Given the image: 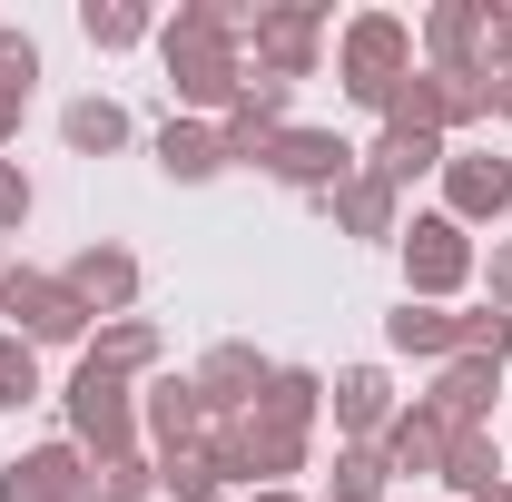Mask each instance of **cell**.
Listing matches in <instances>:
<instances>
[{"mask_svg":"<svg viewBox=\"0 0 512 502\" xmlns=\"http://www.w3.org/2000/svg\"><path fill=\"white\" fill-rule=\"evenodd\" d=\"M247 20L256 0H178L158 20V60L178 89V119H227L247 89Z\"/></svg>","mask_w":512,"mask_h":502,"instance_id":"cell-1","label":"cell"},{"mask_svg":"<svg viewBox=\"0 0 512 502\" xmlns=\"http://www.w3.org/2000/svg\"><path fill=\"white\" fill-rule=\"evenodd\" d=\"M414 20H394V10H355L345 30H335V79H345V99L355 109H375L394 119V99H404V79H414Z\"/></svg>","mask_w":512,"mask_h":502,"instance_id":"cell-2","label":"cell"},{"mask_svg":"<svg viewBox=\"0 0 512 502\" xmlns=\"http://www.w3.org/2000/svg\"><path fill=\"white\" fill-rule=\"evenodd\" d=\"M207 453H217V483L247 502V493H266V483H296L306 453H316V434H306V424H276V414H227V424L207 434Z\"/></svg>","mask_w":512,"mask_h":502,"instance_id":"cell-3","label":"cell"},{"mask_svg":"<svg viewBox=\"0 0 512 502\" xmlns=\"http://www.w3.org/2000/svg\"><path fill=\"white\" fill-rule=\"evenodd\" d=\"M60 414H69V443L89 453V463H119V453H148L138 443V384L128 375H109V365H69V384H60Z\"/></svg>","mask_w":512,"mask_h":502,"instance_id":"cell-4","label":"cell"},{"mask_svg":"<svg viewBox=\"0 0 512 502\" xmlns=\"http://www.w3.org/2000/svg\"><path fill=\"white\" fill-rule=\"evenodd\" d=\"M325 40H335V20H325V0H256V20H247V69L256 79H316L325 60Z\"/></svg>","mask_w":512,"mask_h":502,"instance_id":"cell-5","label":"cell"},{"mask_svg":"<svg viewBox=\"0 0 512 502\" xmlns=\"http://www.w3.org/2000/svg\"><path fill=\"white\" fill-rule=\"evenodd\" d=\"M394 256H404V296H414V306H453V296L483 276V247L453 227L444 207H434V217H414V227L394 237Z\"/></svg>","mask_w":512,"mask_h":502,"instance_id":"cell-6","label":"cell"},{"mask_svg":"<svg viewBox=\"0 0 512 502\" xmlns=\"http://www.w3.org/2000/svg\"><path fill=\"white\" fill-rule=\"evenodd\" d=\"M0 315H10L20 345H89V306L50 266H0Z\"/></svg>","mask_w":512,"mask_h":502,"instance_id":"cell-7","label":"cell"},{"mask_svg":"<svg viewBox=\"0 0 512 502\" xmlns=\"http://www.w3.org/2000/svg\"><path fill=\"white\" fill-rule=\"evenodd\" d=\"M394 119L404 128H434V138H463V128L493 119V79H473V69H414L404 79V99H394Z\"/></svg>","mask_w":512,"mask_h":502,"instance_id":"cell-8","label":"cell"},{"mask_svg":"<svg viewBox=\"0 0 512 502\" xmlns=\"http://www.w3.org/2000/svg\"><path fill=\"white\" fill-rule=\"evenodd\" d=\"M217 434V414H207V394H197V375H158L138 384V443L148 453H188V443H207Z\"/></svg>","mask_w":512,"mask_h":502,"instance_id":"cell-9","label":"cell"},{"mask_svg":"<svg viewBox=\"0 0 512 502\" xmlns=\"http://www.w3.org/2000/svg\"><path fill=\"white\" fill-rule=\"evenodd\" d=\"M355 168H365V148H355V138H335V128H286V138H276V158H266V178H276V188H296V197H335Z\"/></svg>","mask_w":512,"mask_h":502,"instance_id":"cell-10","label":"cell"},{"mask_svg":"<svg viewBox=\"0 0 512 502\" xmlns=\"http://www.w3.org/2000/svg\"><path fill=\"white\" fill-rule=\"evenodd\" d=\"M444 217L473 237V227H503L512 217V158H493V148H453L444 158Z\"/></svg>","mask_w":512,"mask_h":502,"instance_id":"cell-11","label":"cell"},{"mask_svg":"<svg viewBox=\"0 0 512 502\" xmlns=\"http://www.w3.org/2000/svg\"><path fill=\"white\" fill-rule=\"evenodd\" d=\"M0 502H89V453L79 443H30L0 463Z\"/></svg>","mask_w":512,"mask_h":502,"instance_id":"cell-12","label":"cell"},{"mask_svg":"<svg viewBox=\"0 0 512 502\" xmlns=\"http://www.w3.org/2000/svg\"><path fill=\"white\" fill-rule=\"evenodd\" d=\"M60 286L89 306V325H109V315H138V286H148V276H138V256H128V247L99 237V247H79L60 266Z\"/></svg>","mask_w":512,"mask_h":502,"instance_id":"cell-13","label":"cell"},{"mask_svg":"<svg viewBox=\"0 0 512 502\" xmlns=\"http://www.w3.org/2000/svg\"><path fill=\"white\" fill-rule=\"evenodd\" d=\"M188 375H197V394H207V414L227 424V414H256V394H266V375H276V355H256L247 335H227V345L197 355Z\"/></svg>","mask_w":512,"mask_h":502,"instance_id":"cell-14","label":"cell"},{"mask_svg":"<svg viewBox=\"0 0 512 502\" xmlns=\"http://www.w3.org/2000/svg\"><path fill=\"white\" fill-rule=\"evenodd\" d=\"M325 414H335V443H384V424L404 414V394H394L384 365H345L325 384Z\"/></svg>","mask_w":512,"mask_h":502,"instance_id":"cell-15","label":"cell"},{"mask_svg":"<svg viewBox=\"0 0 512 502\" xmlns=\"http://www.w3.org/2000/svg\"><path fill=\"white\" fill-rule=\"evenodd\" d=\"M148 158H158L168 188H207V178H227V138H217V119H178V109L158 119Z\"/></svg>","mask_w":512,"mask_h":502,"instance_id":"cell-16","label":"cell"},{"mask_svg":"<svg viewBox=\"0 0 512 502\" xmlns=\"http://www.w3.org/2000/svg\"><path fill=\"white\" fill-rule=\"evenodd\" d=\"M316 207L335 217V237H355V247H394V237H404V197L384 188L375 168H355V178L335 197H316Z\"/></svg>","mask_w":512,"mask_h":502,"instance_id":"cell-17","label":"cell"},{"mask_svg":"<svg viewBox=\"0 0 512 502\" xmlns=\"http://www.w3.org/2000/svg\"><path fill=\"white\" fill-rule=\"evenodd\" d=\"M493 394H503V365H473V355H453L434 365V394H414L444 434H473V424H493Z\"/></svg>","mask_w":512,"mask_h":502,"instance_id":"cell-18","label":"cell"},{"mask_svg":"<svg viewBox=\"0 0 512 502\" xmlns=\"http://www.w3.org/2000/svg\"><path fill=\"white\" fill-rule=\"evenodd\" d=\"M79 355L109 365V375H128V384H148L158 365H168V335H158V315H109V325H89Z\"/></svg>","mask_w":512,"mask_h":502,"instance_id":"cell-19","label":"cell"},{"mask_svg":"<svg viewBox=\"0 0 512 502\" xmlns=\"http://www.w3.org/2000/svg\"><path fill=\"white\" fill-rule=\"evenodd\" d=\"M384 345L414 355V365H453V355H463V306H414V296H394Z\"/></svg>","mask_w":512,"mask_h":502,"instance_id":"cell-20","label":"cell"},{"mask_svg":"<svg viewBox=\"0 0 512 502\" xmlns=\"http://www.w3.org/2000/svg\"><path fill=\"white\" fill-rule=\"evenodd\" d=\"M444 158H453V148L434 138V128H404V119H384V128H375V148H365V168H375L394 197L414 188V178H444Z\"/></svg>","mask_w":512,"mask_h":502,"instance_id":"cell-21","label":"cell"},{"mask_svg":"<svg viewBox=\"0 0 512 502\" xmlns=\"http://www.w3.org/2000/svg\"><path fill=\"white\" fill-rule=\"evenodd\" d=\"M384 473H404V483H444V453H453V434L444 424H434V414H424V404H404V414H394V424H384Z\"/></svg>","mask_w":512,"mask_h":502,"instance_id":"cell-22","label":"cell"},{"mask_svg":"<svg viewBox=\"0 0 512 502\" xmlns=\"http://www.w3.org/2000/svg\"><path fill=\"white\" fill-rule=\"evenodd\" d=\"M424 69H473L483 79V0H434L424 10Z\"/></svg>","mask_w":512,"mask_h":502,"instance_id":"cell-23","label":"cell"},{"mask_svg":"<svg viewBox=\"0 0 512 502\" xmlns=\"http://www.w3.org/2000/svg\"><path fill=\"white\" fill-rule=\"evenodd\" d=\"M60 138H69V158H119L138 128H128L119 99H99V89H89V99H69V109H60Z\"/></svg>","mask_w":512,"mask_h":502,"instance_id":"cell-24","label":"cell"},{"mask_svg":"<svg viewBox=\"0 0 512 502\" xmlns=\"http://www.w3.org/2000/svg\"><path fill=\"white\" fill-rule=\"evenodd\" d=\"M79 40L89 50H138V40H158V10L148 0H89L79 10Z\"/></svg>","mask_w":512,"mask_h":502,"instance_id":"cell-25","label":"cell"},{"mask_svg":"<svg viewBox=\"0 0 512 502\" xmlns=\"http://www.w3.org/2000/svg\"><path fill=\"white\" fill-rule=\"evenodd\" d=\"M256 414H276V424H306V434H316L325 375H316V365H276V375H266V394H256Z\"/></svg>","mask_w":512,"mask_h":502,"instance_id":"cell-26","label":"cell"},{"mask_svg":"<svg viewBox=\"0 0 512 502\" xmlns=\"http://www.w3.org/2000/svg\"><path fill=\"white\" fill-rule=\"evenodd\" d=\"M384 453L375 443H335V473H325V502H384Z\"/></svg>","mask_w":512,"mask_h":502,"instance_id":"cell-27","label":"cell"},{"mask_svg":"<svg viewBox=\"0 0 512 502\" xmlns=\"http://www.w3.org/2000/svg\"><path fill=\"white\" fill-rule=\"evenodd\" d=\"M89 502H158V463H148V453L89 463Z\"/></svg>","mask_w":512,"mask_h":502,"instance_id":"cell-28","label":"cell"},{"mask_svg":"<svg viewBox=\"0 0 512 502\" xmlns=\"http://www.w3.org/2000/svg\"><path fill=\"white\" fill-rule=\"evenodd\" d=\"M20 404H40V345L0 335V414H20Z\"/></svg>","mask_w":512,"mask_h":502,"instance_id":"cell-29","label":"cell"},{"mask_svg":"<svg viewBox=\"0 0 512 502\" xmlns=\"http://www.w3.org/2000/svg\"><path fill=\"white\" fill-rule=\"evenodd\" d=\"M0 89H10V99L40 89V40H30L20 20H0Z\"/></svg>","mask_w":512,"mask_h":502,"instance_id":"cell-30","label":"cell"},{"mask_svg":"<svg viewBox=\"0 0 512 502\" xmlns=\"http://www.w3.org/2000/svg\"><path fill=\"white\" fill-rule=\"evenodd\" d=\"M463 355H473V365H512V315L503 306H473V315H463Z\"/></svg>","mask_w":512,"mask_h":502,"instance_id":"cell-31","label":"cell"},{"mask_svg":"<svg viewBox=\"0 0 512 502\" xmlns=\"http://www.w3.org/2000/svg\"><path fill=\"white\" fill-rule=\"evenodd\" d=\"M30 207H40L30 168H20V158H0V237H20V227H30Z\"/></svg>","mask_w":512,"mask_h":502,"instance_id":"cell-32","label":"cell"},{"mask_svg":"<svg viewBox=\"0 0 512 502\" xmlns=\"http://www.w3.org/2000/svg\"><path fill=\"white\" fill-rule=\"evenodd\" d=\"M512 69V0H483V79Z\"/></svg>","mask_w":512,"mask_h":502,"instance_id":"cell-33","label":"cell"},{"mask_svg":"<svg viewBox=\"0 0 512 502\" xmlns=\"http://www.w3.org/2000/svg\"><path fill=\"white\" fill-rule=\"evenodd\" d=\"M483 306H503V315H512V237L483 256Z\"/></svg>","mask_w":512,"mask_h":502,"instance_id":"cell-34","label":"cell"},{"mask_svg":"<svg viewBox=\"0 0 512 502\" xmlns=\"http://www.w3.org/2000/svg\"><path fill=\"white\" fill-rule=\"evenodd\" d=\"M20 109H30V99H10V89H0V158H10V138H20Z\"/></svg>","mask_w":512,"mask_h":502,"instance_id":"cell-35","label":"cell"},{"mask_svg":"<svg viewBox=\"0 0 512 502\" xmlns=\"http://www.w3.org/2000/svg\"><path fill=\"white\" fill-rule=\"evenodd\" d=\"M493 119L512 128V69H503V79H493Z\"/></svg>","mask_w":512,"mask_h":502,"instance_id":"cell-36","label":"cell"},{"mask_svg":"<svg viewBox=\"0 0 512 502\" xmlns=\"http://www.w3.org/2000/svg\"><path fill=\"white\" fill-rule=\"evenodd\" d=\"M247 502H316V493H296V483H266V493H247Z\"/></svg>","mask_w":512,"mask_h":502,"instance_id":"cell-37","label":"cell"},{"mask_svg":"<svg viewBox=\"0 0 512 502\" xmlns=\"http://www.w3.org/2000/svg\"><path fill=\"white\" fill-rule=\"evenodd\" d=\"M197 502H237V493H197Z\"/></svg>","mask_w":512,"mask_h":502,"instance_id":"cell-38","label":"cell"},{"mask_svg":"<svg viewBox=\"0 0 512 502\" xmlns=\"http://www.w3.org/2000/svg\"><path fill=\"white\" fill-rule=\"evenodd\" d=\"M316 502H325V493H316Z\"/></svg>","mask_w":512,"mask_h":502,"instance_id":"cell-39","label":"cell"}]
</instances>
